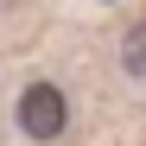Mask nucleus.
I'll list each match as a JSON object with an SVG mask.
<instances>
[{
	"label": "nucleus",
	"instance_id": "f257e3e1",
	"mask_svg": "<svg viewBox=\"0 0 146 146\" xmlns=\"http://www.w3.org/2000/svg\"><path fill=\"white\" fill-rule=\"evenodd\" d=\"M64 127H70V95L57 83H32L19 95V133L26 140H64Z\"/></svg>",
	"mask_w": 146,
	"mask_h": 146
},
{
	"label": "nucleus",
	"instance_id": "f03ea898",
	"mask_svg": "<svg viewBox=\"0 0 146 146\" xmlns=\"http://www.w3.org/2000/svg\"><path fill=\"white\" fill-rule=\"evenodd\" d=\"M121 70H127L133 83L146 76V26H140V19H133L127 32H121Z\"/></svg>",
	"mask_w": 146,
	"mask_h": 146
}]
</instances>
